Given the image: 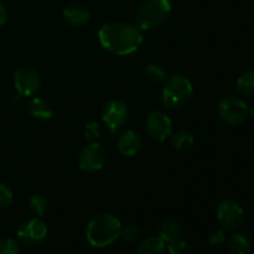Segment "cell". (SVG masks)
<instances>
[{
    "label": "cell",
    "mask_w": 254,
    "mask_h": 254,
    "mask_svg": "<svg viewBox=\"0 0 254 254\" xmlns=\"http://www.w3.org/2000/svg\"><path fill=\"white\" fill-rule=\"evenodd\" d=\"M143 32L135 24L112 21L99 29L98 39L102 47L109 54L128 56L138 51L144 41Z\"/></svg>",
    "instance_id": "cell-1"
},
{
    "label": "cell",
    "mask_w": 254,
    "mask_h": 254,
    "mask_svg": "<svg viewBox=\"0 0 254 254\" xmlns=\"http://www.w3.org/2000/svg\"><path fill=\"white\" fill-rule=\"evenodd\" d=\"M122 223L112 213H98L87 225L86 240L92 247L106 248L121 237Z\"/></svg>",
    "instance_id": "cell-2"
},
{
    "label": "cell",
    "mask_w": 254,
    "mask_h": 254,
    "mask_svg": "<svg viewBox=\"0 0 254 254\" xmlns=\"http://www.w3.org/2000/svg\"><path fill=\"white\" fill-rule=\"evenodd\" d=\"M170 0H145L135 14V25L141 31L161 26L171 15Z\"/></svg>",
    "instance_id": "cell-3"
},
{
    "label": "cell",
    "mask_w": 254,
    "mask_h": 254,
    "mask_svg": "<svg viewBox=\"0 0 254 254\" xmlns=\"http://www.w3.org/2000/svg\"><path fill=\"white\" fill-rule=\"evenodd\" d=\"M193 94V86L184 74H173L164 82L161 99L164 106L170 109L185 106Z\"/></svg>",
    "instance_id": "cell-4"
},
{
    "label": "cell",
    "mask_w": 254,
    "mask_h": 254,
    "mask_svg": "<svg viewBox=\"0 0 254 254\" xmlns=\"http://www.w3.org/2000/svg\"><path fill=\"white\" fill-rule=\"evenodd\" d=\"M220 118L230 126L242 124L250 116V108L243 99L236 96H226L217 107Z\"/></svg>",
    "instance_id": "cell-5"
},
{
    "label": "cell",
    "mask_w": 254,
    "mask_h": 254,
    "mask_svg": "<svg viewBox=\"0 0 254 254\" xmlns=\"http://www.w3.org/2000/svg\"><path fill=\"white\" fill-rule=\"evenodd\" d=\"M216 215L223 230L235 231L245 222V211L240 203L233 200L221 201L217 206Z\"/></svg>",
    "instance_id": "cell-6"
},
{
    "label": "cell",
    "mask_w": 254,
    "mask_h": 254,
    "mask_svg": "<svg viewBox=\"0 0 254 254\" xmlns=\"http://www.w3.org/2000/svg\"><path fill=\"white\" fill-rule=\"evenodd\" d=\"M107 163V151L99 143H89L81 150L78 166L84 173H97Z\"/></svg>",
    "instance_id": "cell-7"
},
{
    "label": "cell",
    "mask_w": 254,
    "mask_h": 254,
    "mask_svg": "<svg viewBox=\"0 0 254 254\" xmlns=\"http://www.w3.org/2000/svg\"><path fill=\"white\" fill-rule=\"evenodd\" d=\"M128 117L129 108L122 99H112L107 102L101 112L102 121L113 134L117 133L118 129L128 121Z\"/></svg>",
    "instance_id": "cell-8"
},
{
    "label": "cell",
    "mask_w": 254,
    "mask_h": 254,
    "mask_svg": "<svg viewBox=\"0 0 254 254\" xmlns=\"http://www.w3.org/2000/svg\"><path fill=\"white\" fill-rule=\"evenodd\" d=\"M14 86L20 96L32 97L39 92L41 87V77L34 67H20L15 72Z\"/></svg>",
    "instance_id": "cell-9"
},
{
    "label": "cell",
    "mask_w": 254,
    "mask_h": 254,
    "mask_svg": "<svg viewBox=\"0 0 254 254\" xmlns=\"http://www.w3.org/2000/svg\"><path fill=\"white\" fill-rule=\"evenodd\" d=\"M49 233L47 225L39 217L30 218L17 228V238L26 246H37L44 242Z\"/></svg>",
    "instance_id": "cell-10"
},
{
    "label": "cell",
    "mask_w": 254,
    "mask_h": 254,
    "mask_svg": "<svg viewBox=\"0 0 254 254\" xmlns=\"http://www.w3.org/2000/svg\"><path fill=\"white\" fill-rule=\"evenodd\" d=\"M145 128L153 140L164 141L173 134V122L163 111H153L146 117Z\"/></svg>",
    "instance_id": "cell-11"
},
{
    "label": "cell",
    "mask_w": 254,
    "mask_h": 254,
    "mask_svg": "<svg viewBox=\"0 0 254 254\" xmlns=\"http://www.w3.org/2000/svg\"><path fill=\"white\" fill-rule=\"evenodd\" d=\"M143 140H141L140 134L136 133L133 129L126 130L118 139V149L122 155L127 158L135 156L140 151Z\"/></svg>",
    "instance_id": "cell-12"
},
{
    "label": "cell",
    "mask_w": 254,
    "mask_h": 254,
    "mask_svg": "<svg viewBox=\"0 0 254 254\" xmlns=\"http://www.w3.org/2000/svg\"><path fill=\"white\" fill-rule=\"evenodd\" d=\"M64 22L72 27H83L91 20V14L84 6L79 4L67 5L62 11Z\"/></svg>",
    "instance_id": "cell-13"
},
{
    "label": "cell",
    "mask_w": 254,
    "mask_h": 254,
    "mask_svg": "<svg viewBox=\"0 0 254 254\" xmlns=\"http://www.w3.org/2000/svg\"><path fill=\"white\" fill-rule=\"evenodd\" d=\"M27 112L30 116L37 121H49L52 118L55 113V109L49 101L40 97H34L31 101L27 103Z\"/></svg>",
    "instance_id": "cell-14"
},
{
    "label": "cell",
    "mask_w": 254,
    "mask_h": 254,
    "mask_svg": "<svg viewBox=\"0 0 254 254\" xmlns=\"http://www.w3.org/2000/svg\"><path fill=\"white\" fill-rule=\"evenodd\" d=\"M180 232L181 228L178 221L174 220V218H166L159 226L158 237L163 240L165 243H169L180 237Z\"/></svg>",
    "instance_id": "cell-15"
},
{
    "label": "cell",
    "mask_w": 254,
    "mask_h": 254,
    "mask_svg": "<svg viewBox=\"0 0 254 254\" xmlns=\"http://www.w3.org/2000/svg\"><path fill=\"white\" fill-rule=\"evenodd\" d=\"M228 250L232 254H250L251 242L242 233L235 232L230 236L227 241Z\"/></svg>",
    "instance_id": "cell-16"
},
{
    "label": "cell",
    "mask_w": 254,
    "mask_h": 254,
    "mask_svg": "<svg viewBox=\"0 0 254 254\" xmlns=\"http://www.w3.org/2000/svg\"><path fill=\"white\" fill-rule=\"evenodd\" d=\"M166 243L159 237H148L139 245L136 254H165Z\"/></svg>",
    "instance_id": "cell-17"
},
{
    "label": "cell",
    "mask_w": 254,
    "mask_h": 254,
    "mask_svg": "<svg viewBox=\"0 0 254 254\" xmlns=\"http://www.w3.org/2000/svg\"><path fill=\"white\" fill-rule=\"evenodd\" d=\"M171 146L178 151H186L192 148L195 138L188 130H179L171 134Z\"/></svg>",
    "instance_id": "cell-18"
},
{
    "label": "cell",
    "mask_w": 254,
    "mask_h": 254,
    "mask_svg": "<svg viewBox=\"0 0 254 254\" xmlns=\"http://www.w3.org/2000/svg\"><path fill=\"white\" fill-rule=\"evenodd\" d=\"M237 91L242 96L254 97V71H246L238 76L237 82Z\"/></svg>",
    "instance_id": "cell-19"
},
{
    "label": "cell",
    "mask_w": 254,
    "mask_h": 254,
    "mask_svg": "<svg viewBox=\"0 0 254 254\" xmlns=\"http://www.w3.org/2000/svg\"><path fill=\"white\" fill-rule=\"evenodd\" d=\"M145 76L149 82L151 83H161L166 79V71L161 64H149L145 68Z\"/></svg>",
    "instance_id": "cell-20"
},
{
    "label": "cell",
    "mask_w": 254,
    "mask_h": 254,
    "mask_svg": "<svg viewBox=\"0 0 254 254\" xmlns=\"http://www.w3.org/2000/svg\"><path fill=\"white\" fill-rule=\"evenodd\" d=\"M29 207L36 217L42 218L49 210V202L42 195H34L30 198Z\"/></svg>",
    "instance_id": "cell-21"
},
{
    "label": "cell",
    "mask_w": 254,
    "mask_h": 254,
    "mask_svg": "<svg viewBox=\"0 0 254 254\" xmlns=\"http://www.w3.org/2000/svg\"><path fill=\"white\" fill-rule=\"evenodd\" d=\"M121 237L127 242H136L141 237V228L136 223H128L122 225Z\"/></svg>",
    "instance_id": "cell-22"
},
{
    "label": "cell",
    "mask_w": 254,
    "mask_h": 254,
    "mask_svg": "<svg viewBox=\"0 0 254 254\" xmlns=\"http://www.w3.org/2000/svg\"><path fill=\"white\" fill-rule=\"evenodd\" d=\"M168 253L169 254H195V252H193V248L191 247L186 241L181 240L180 237L168 243Z\"/></svg>",
    "instance_id": "cell-23"
},
{
    "label": "cell",
    "mask_w": 254,
    "mask_h": 254,
    "mask_svg": "<svg viewBox=\"0 0 254 254\" xmlns=\"http://www.w3.org/2000/svg\"><path fill=\"white\" fill-rule=\"evenodd\" d=\"M0 254H20V247L12 238H0Z\"/></svg>",
    "instance_id": "cell-24"
},
{
    "label": "cell",
    "mask_w": 254,
    "mask_h": 254,
    "mask_svg": "<svg viewBox=\"0 0 254 254\" xmlns=\"http://www.w3.org/2000/svg\"><path fill=\"white\" fill-rule=\"evenodd\" d=\"M83 135L86 138V140H88L89 143H94L97 141V139L101 136V128H99V124L97 122H89L84 126Z\"/></svg>",
    "instance_id": "cell-25"
},
{
    "label": "cell",
    "mask_w": 254,
    "mask_h": 254,
    "mask_svg": "<svg viewBox=\"0 0 254 254\" xmlns=\"http://www.w3.org/2000/svg\"><path fill=\"white\" fill-rule=\"evenodd\" d=\"M14 200V195L9 186L0 183V208L9 207Z\"/></svg>",
    "instance_id": "cell-26"
},
{
    "label": "cell",
    "mask_w": 254,
    "mask_h": 254,
    "mask_svg": "<svg viewBox=\"0 0 254 254\" xmlns=\"http://www.w3.org/2000/svg\"><path fill=\"white\" fill-rule=\"evenodd\" d=\"M208 242L211 246L215 247H220V246L226 243V233L223 228H218V230H213L208 236Z\"/></svg>",
    "instance_id": "cell-27"
},
{
    "label": "cell",
    "mask_w": 254,
    "mask_h": 254,
    "mask_svg": "<svg viewBox=\"0 0 254 254\" xmlns=\"http://www.w3.org/2000/svg\"><path fill=\"white\" fill-rule=\"evenodd\" d=\"M6 20H7V10L6 7H5V5L0 1V26H2V25L5 24Z\"/></svg>",
    "instance_id": "cell-28"
},
{
    "label": "cell",
    "mask_w": 254,
    "mask_h": 254,
    "mask_svg": "<svg viewBox=\"0 0 254 254\" xmlns=\"http://www.w3.org/2000/svg\"><path fill=\"white\" fill-rule=\"evenodd\" d=\"M250 114H251V116H252L253 118H254V104H253V106L251 107V108H250Z\"/></svg>",
    "instance_id": "cell-29"
}]
</instances>
